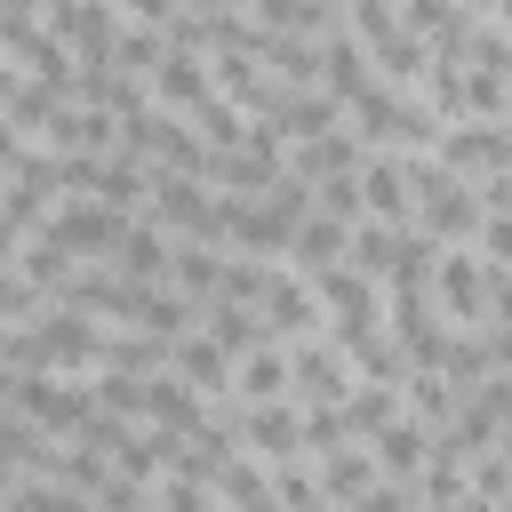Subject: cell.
<instances>
[{
    "mask_svg": "<svg viewBox=\"0 0 512 512\" xmlns=\"http://www.w3.org/2000/svg\"><path fill=\"white\" fill-rule=\"evenodd\" d=\"M144 424H152V432H200V424H208V400H200L184 376H152V384H144Z\"/></svg>",
    "mask_w": 512,
    "mask_h": 512,
    "instance_id": "9",
    "label": "cell"
},
{
    "mask_svg": "<svg viewBox=\"0 0 512 512\" xmlns=\"http://www.w3.org/2000/svg\"><path fill=\"white\" fill-rule=\"evenodd\" d=\"M0 408L24 416V424H40L48 440H80L96 424V400L72 392V384H56V376H0Z\"/></svg>",
    "mask_w": 512,
    "mask_h": 512,
    "instance_id": "1",
    "label": "cell"
},
{
    "mask_svg": "<svg viewBox=\"0 0 512 512\" xmlns=\"http://www.w3.org/2000/svg\"><path fill=\"white\" fill-rule=\"evenodd\" d=\"M504 440H512V424H504Z\"/></svg>",
    "mask_w": 512,
    "mask_h": 512,
    "instance_id": "15",
    "label": "cell"
},
{
    "mask_svg": "<svg viewBox=\"0 0 512 512\" xmlns=\"http://www.w3.org/2000/svg\"><path fill=\"white\" fill-rule=\"evenodd\" d=\"M400 416H408V384H360V392L344 400V424H352V440H368V448H376Z\"/></svg>",
    "mask_w": 512,
    "mask_h": 512,
    "instance_id": "11",
    "label": "cell"
},
{
    "mask_svg": "<svg viewBox=\"0 0 512 512\" xmlns=\"http://www.w3.org/2000/svg\"><path fill=\"white\" fill-rule=\"evenodd\" d=\"M440 168H456L464 184H488V176H504V168H512V128H488V120H464V128H448V144H440Z\"/></svg>",
    "mask_w": 512,
    "mask_h": 512,
    "instance_id": "5",
    "label": "cell"
},
{
    "mask_svg": "<svg viewBox=\"0 0 512 512\" xmlns=\"http://www.w3.org/2000/svg\"><path fill=\"white\" fill-rule=\"evenodd\" d=\"M360 200H368L376 224L416 232V184H408V160H400V152H368V168H360Z\"/></svg>",
    "mask_w": 512,
    "mask_h": 512,
    "instance_id": "4",
    "label": "cell"
},
{
    "mask_svg": "<svg viewBox=\"0 0 512 512\" xmlns=\"http://www.w3.org/2000/svg\"><path fill=\"white\" fill-rule=\"evenodd\" d=\"M152 496H160V512H232V504H224L208 480H160Z\"/></svg>",
    "mask_w": 512,
    "mask_h": 512,
    "instance_id": "13",
    "label": "cell"
},
{
    "mask_svg": "<svg viewBox=\"0 0 512 512\" xmlns=\"http://www.w3.org/2000/svg\"><path fill=\"white\" fill-rule=\"evenodd\" d=\"M432 296H440V320H448V328H464V336H488V328H496L480 248H440V280H432Z\"/></svg>",
    "mask_w": 512,
    "mask_h": 512,
    "instance_id": "2",
    "label": "cell"
},
{
    "mask_svg": "<svg viewBox=\"0 0 512 512\" xmlns=\"http://www.w3.org/2000/svg\"><path fill=\"white\" fill-rule=\"evenodd\" d=\"M376 464H384V480H392V488H416V480H424V464H432V424L400 416V424L376 440Z\"/></svg>",
    "mask_w": 512,
    "mask_h": 512,
    "instance_id": "10",
    "label": "cell"
},
{
    "mask_svg": "<svg viewBox=\"0 0 512 512\" xmlns=\"http://www.w3.org/2000/svg\"><path fill=\"white\" fill-rule=\"evenodd\" d=\"M480 264L488 272H512V216H488L480 224Z\"/></svg>",
    "mask_w": 512,
    "mask_h": 512,
    "instance_id": "14",
    "label": "cell"
},
{
    "mask_svg": "<svg viewBox=\"0 0 512 512\" xmlns=\"http://www.w3.org/2000/svg\"><path fill=\"white\" fill-rule=\"evenodd\" d=\"M320 488H328V504H360V496H376L384 488V464H376V448L368 440H352V448H328L320 456Z\"/></svg>",
    "mask_w": 512,
    "mask_h": 512,
    "instance_id": "7",
    "label": "cell"
},
{
    "mask_svg": "<svg viewBox=\"0 0 512 512\" xmlns=\"http://www.w3.org/2000/svg\"><path fill=\"white\" fill-rule=\"evenodd\" d=\"M352 272H360V280H376V288H392V272H400V232L368 216V224L352 232Z\"/></svg>",
    "mask_w": 512,
    "mask_h": 512,
    "instance_id": "12",
    "label": "cell"
},
{
    "mask_svg": "<svg viewBox=\"0 0 512 512\" xmlns=\"http://www.w3.org/2000/svg\"><path fill=\"white\" fill-rule=\"evenodd\" d=\"M200 336H208L224 360H248V352H264V344H272L264 312H248V304H208V312H200Z\"/></svg>",
    "mask_w": 512,
    "mask_h": 512,
    "instance_id": "8",
    "label": "cell"
},
{
    "mask_svg": "<svg viewBox=\"0 0 512 512\" xmlns=\"http://www.w3.org/2000/svg\"><path fill=\"white\" fill-rule=\"evenodd\" d=\"M240 448L272 472V464H296V456H312L304 448V408H288V400H272V408H248V424H240Z\"/></svg>",
    "mask_w": 512,
    "mask_h": 512,
    "instance_id": "6",
    "label": "cell"
},
{
    "mask_svg": "<svg viewBox=\"0 0 512 512\" xmlns=\"http://www.w3.org/2000/svg\"><path fill=\"white\" fill-rule=\"evenodd\" d=\"M288 360H296V392H288V408H304V416H320V408H344V400L360 392V368H352V360H344V344H328V336L296 344Z\"/></svg>",
    "mask_w": 512,
    "mask_h": 512,
    "instance_id": "3",
    "label": "cell"
}]
</instances>
